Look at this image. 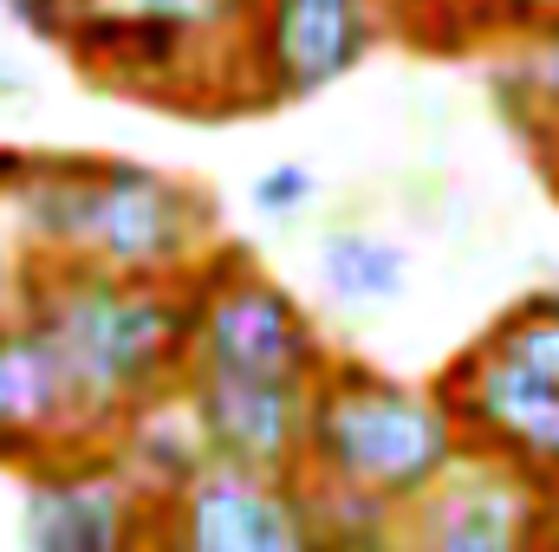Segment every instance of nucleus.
I'll return each mask as SVG.
<instances>
[{
    "label": "nucleus",
    "mask_w": 559,
    "mask_h": 552,
    "mask_svg": "<svg viewBox=\"0 0 559 552\" xmlns=\"http://www.w3.org/2000/svg\"><path fill=\"white\" fill-rule=\"evenodd\" d=\"M150 552H332V527L299 475H248L209 461L156 507Z\"/></svg>",
    "instance_id": "6"
},
{
    "label": "nucleus",
    "mask_w": 559,
    "mask_h": 552,
    "mask_svg": "<svg viewBox=\"0 0 559 552\" xmlns=\"http://www.w3.org/2000/svg\"><path fill=\"white\" fill-rule=\"evenodd\" d=\"M332 338L319 312L261 267L241 241H222L195 267V332H189V371L215 377H267V384H319L332 364Z\"/></svg>",
    "instance_id": "4"
},
{
    "label": "nucleus",
    "mask_w": 559,
    "mask_h": 552,
    "mask_svg": "<svg viewBox=\"0 0 559 552\" xmlns=\"http://www.w3.org/2000/svg\"><path fill=\"white\" fill-rule=\"evenodd\" d=\"M254 0H72V13H98V20H150V26H176L215 46H235L248 26Z\"/></svg>",
    "instance_id": "15"
},
{
    "label": "nucleus",
    "mask_w": 559,
    "mask_h": 552,
    "mask_svg": "<svg viewBox=\"0 0 559 552\" xmlns=\"http://www.w3.org/2000/svg\"><path fill=\"white\" fill-rule=\"evenodd\" d=\"M85 448H105V429L85 410L72 371L20 312H0V468L33 475Z\"/></svg>",
    "instance_id": "10"
},
{
    "label": "nucleus",
    "mask_w": 559,
    "mask_h": 552,
    "mask_svg": "<svg viewBox=\"0 0 559 552\" xmlns=\"http://www.w3.org/2000/svg\"><path fill=\"white\" fill-rule=\"evenodd\" d=\"M319 169L312 163H299V156H280V163H267L254 182H248V208L261 215V221H299L312 202H319Z\"/></svg>",
    "instance_id": "17"
},
{
    "label": "nucleus",
    "mask_w": 559,
    "mask_h": 552,
    "mask_svg": "<svg viewBox=\"0 0 559 552\" xmlns=\"http://www.w3.org/2000/svg\"><path fill=\"white\" fill-rule=\"evenodd\" d=\"M105 455L118 461V475L138 488L150 507H163L169 494H182V488L209 468L202 435H195V422L182 410V397H156V404L131 410L111 435H105Z\"/></svg>",
    "instance_id": "12"
},
{
    "label": "nucleus",
    "mask_w": 559,
    "mask_h": 552,
    "mask_svg": "<svg viewBox=\"0 0 559 552\" xmlns=\"http://www.w3.org/2000/svg\"><path fill=\"white\" fill-rule=\"evenodd\" d=\"M508 65L521 72V85H527V98H534V118H540L534 156H554L559 149V20H547L534 39H521Z\"/></svg>",
    "instance_id": "16"
},
{
    "label": "nucleus",
    "mask_w": 559,
    "mask_h": 552,
    "mask_svg": "<svg viewBox=\"0 0 559 552\" xmlns=\"http://www.w3.org/2000/svg\"><path fill=\"white\" fill-rule=\"evenodd\" d=\"M391 39V20L378 7H325V0H254L248 26L235 39L241 105L274 111L306 105L332 85H345L378 46Z\"/></svg>",
    "instance_id": "5"
},
{
    "label": "nucleus",
    "mask_w": 559,
    "mask_h": 552,
    "mask_svg": "<svg viewBox=\"0 0 559 552\" xmlns=\"http://www.w3.org/2000/svg\"><path fill=\"white\" fill-rule=\"evenodd\" d=\"M182 410L202 435V455L248 475H299L306 442V397L312 384H267V377H215L182 371Z\"/></svg>",
    "instance_id": "11"
},
{
    "label": "nucleus",
    "mask_w": 559,
    "mask_h": 552,
    "mask_svg": "<svg viewBox=\"0 0 559 552\" xmlns=\"http://www.w3.org/2000/svg\"><path fill=\"white\" fill-rule=\"evenodd\" d=\"M20 241H13V221H7V208H0V312H7V299H13V274H20Z\"/></svg>",
    "instance_id": "20"
},
{
    "label": "nucleus",
    "mask_w": 559,
    "mask_h": 552,
    "mask_svg": "<svg viewBox=\"0 0 559 552\" xmlns=\"http://www.w3.org/2000/svg\"><path fill=\"white\" fill-rule=\"evenodd\" d=\"M540 169H547V182H554V195H559V149L554 156H540Z\"/></svg>",
    "instance_id": "22"
},
{
    "label": "nucleus",
    "mask_w": 559,
    "mask_h": 552,
    "mask_svg": "<svg viewBox=\"0 0 559 552\" xmlns=\"http://www.w3.org/2000/svg\"><path fill=\"white\" fill-rule=\"evenodd\" d=\"M7 312L59 351L85 410L111 435L131 410L176 397L195 332V274L118 279L79 261H20Z\"/></svg>",
    "instance_id": "2"
},
{
    "label": "nucleus",
    "mask_w": 559,
    "mask_h": 552,
    "mask_svg": "<svg viewBox=\"0 0 559 552\" xmlns=\"http://www.w3.org/2000/svg\"><path fill=\"white\" fill-rule=\"evenodd\" d=\"M462 461V435L429 384H411L358 351H332L306 397L299 481L325 507H358L404 520Z\"/></svg>",
    "instance_id": "3"
},
{
    "label": "nucleus",
    "mask_w": 559,
    "mask_h": 552,
    "mask_svg": "<svg viewBox=\"0 0 559 552\" xmlns=\"http://www.w3.org/2000/svg\"><path fill=\"white\" fill-rule=\"evenodd\" d=\"M429 391L455 422L462 455H481V461L534 481L540 494H559V391L514 377L508 364L481 358L475 345H462L429 377Z\"/></svg>",
    "instance_id": "7"
},
{
    "label": "nucleus",
    "mask_w": 559,
    "mask_h": 552,
    "mask_svg": "<svg viewBox=\"0 0 559 552\" xmlns=\"http://www.w3.org/2000/svg\"><path fill=\"white\" fill-rule=\"evenodd\" d=\"M7 221L26 261H79L118 279H182L228 241L222 202L195 176L105 149H39Z\"/></svg>",
    "instance_id": "1"
},
{
    "label": "nucleus",
    "mask_w": 559,
    "mask_h": 552,
    "mask_svg": "<svg viewBox=\"0 0 559 552\" xmlns=\"http://www.w3.org/2000/svg\"><path fill=\"white\" fill-rule=\"evenodd\" d=\"M481 358L508 364L514 377H534L559 391V286H527L521 299H508L475 338H468Z\"/></svg>",
    "instance_id": "14"
},
{
    "label": "nucleus",
    "mask_w": 559,
    "mask_h": 552,
    "mask_svg": "<svg viewBox=\"0 0 559 552\" xmlns=\"http://www.w3.org/2000/svg\"><path fill=\"white\" fill-rule=\"evenodd\" d=\"M26 92H33V79H26L20 65H7V59H0V105H13V98H26Z\"/></svg>",
    "instance_id": "21"
},
{
    "label": "nucleus",
    "mask_w": 559,
    "mask_h": 552,
    "mask_svg": "<svg viewBox=\"0 0 559 552\" xmlns=\"http://www.w3.org/2000/svg\"><path fill=\"white\" fill-rule=\"evenodd\" d=\"M397 552H554V494L462 455L397 520Z\"/></svg>",
    "instance_id": "9"
},
{
    "label": "nucleus",
    "mask_w": 559,
    "mask_h": 552,
    "mask_svg": "<svg viewBox=\"0 0 559 552\" xmlns=\"http://www.w3.org/2000/svg\"><path fill=\"white\" fill-rule=\"evenodd\" d=\"M33 169H39V149L33 143H0V208L33 182Z\"/></svg>",
    "instance_id": "19"
},
{
    "label": "nucleus",
    "mask_w": 559,
    "mask_h": 552,
    "mask_svg": "<svg viewBox=\"0 0 559 552\" xmlns=\"http://www.w3.org/2000/svg\"><path fill=\"white\" fill-rule=\"evenodd\" d=\"M312 274L338 312H384L411 286V254H404V241H391L365 221H332L312 248Z\"/></svg>",
    "instance_id": "13"
},
{
    "label": "nucleus",
    "mask_w": 559,
    "mask_h": 552,
    "mask_svg": "<svg viewBox=\"0 0 559 552\" xmlns=\"http://www.w3.org/2000/svg\"><path fill=\"white\" fill-rule=\"evenodd\" d=\"M156 507L105 448L20 475V552H150Z\"/></svg>",
    "instance_id": "8"
},
{
    "label": "nucleus",
    "mask_w": 559,
    "mask_h": 552,
    "mask_svg": "<svg viewBox=\"0 0 559 552\" xmlns=\"http://www.w3.org/2000/svg\"><path fill=\"white\" fill-rule=\"evenodd\" d=\"M0 13H7V20L26 33V39H46V46H59L72 0H0Z\"/></svg>",
    "instance_id": "18"
}]
</instances>
